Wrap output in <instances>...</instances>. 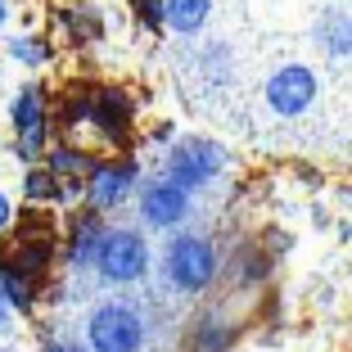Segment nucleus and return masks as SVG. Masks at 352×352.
<instances>
[{"label": "nucleus", "instance_id": "nucleus-11", "mask_svg": "<svg viewBox=\"0 0 352 352\" xmlns=\"http://www.w3.org/2000/svg\"><path fill=\"white\" fill-rule=\"evenodd\" d=\"M131 100H126L118 86H104V91H95V100H91V122L100 126V135L104 140H122L126 135V126H131Z\"/></svg>", "mask_w": 352, "mask_h": 352}, {"label": "nucleus", "instance_id": "nucleus-10", "mask_svg": "<svg viewBox=\"0 0 352 352\" xmlns=\"http://www.w3.org/2000/svg\"><path fill=\"white\" fill-rule=\"evenodd\" d=\"M68 230H73V239H68V262H73L77 271L95 267V258H100V244H104V217L100 208H86V212H73V221H68Z\"/></svg>", "mask_w": 352, "mask_h": 352}, {"label": "nucleus", "instance_id": "nucleus-21", "mask_svg": "<svg viewBox=\"0 0 352 352\" xmlns=\"http://www.w3.org/2000/svg\"><path fill=\"white\" fill-rule=\"evenodd\" d=\"M45 352H86V348L73 339H54V343H45Z\"/></svg>", "mask_w": 352, "mask_h": 352}, {"label": "nucleus", "instance_id": "nucleus-16", "mask_svg": "<svg viewBox=\"0 0 352 352\" xmlns=\"http://www.w3.org/2000/svg\"><path fill=\"white\" fill-rule=\"evenodd\" d=\"M10 59L28 63V68H41L50 59V41L45 36H10Z\"/></svg>", "mask_w": 352, "mask_h": 352}, {"label": "nucleus", "instance_id": "nucleus-2", "mask_svg": "<svg viewBox=\"0 0 352 352\" xmlns=\"http://www.w3.org/2000/svg\"><path fill=\"white\" fill-rule=\"evenodd\" d=\"M50 262H54L50 221H45L41 212H23V217L14 221V235L0 244V271L41 285V276L50 271Z\"/></svg>", "mask_w": 352, "mask_h": 352}, {"label": "nucleus", "instance_id": "nucleus-9", "mask_svg": "<svg viewBox=\"0 0 352 352\" xmlns=\"http://www.w3.org/2000/svg\"><path fill=\"white\" fill-rule=\"evenodd\" d=\"M135 163L131 158H122V163H95L91 181H86V199H91V208H100V212H113V208H122L126 199H131L135 190Z\"/></svg>", "mask_w": 352, "mask_h": 352}, {"label": "nucleus", "instance_id": "nucleus-15", "mask_svg": "<svg viewBox=\"0 0 352 352\" xmlns=\"http://www.w3.org/2000/svg\"><path fill=\"white\" fill-rule=\"evenodd\" d=\"M23 195H28V204H59L68 190H63V181L50 167H32V172L23 176Z\"/></svg>", "mask_w": 352, "mask_h": 352}, {"label": "nucleus", "instance_id": "nucleus-7", "mask_svg": "<svg viewBox=\"0 0 352 352\" xmlns=\"http://www.w3.org/2000/svg\"><path fill=\"white\" fill-rule=\"evenodd\" d=\"M316 91H321V82H316V73L307 63H285V68H276L267 77V104H271V113H280V118L307 113L316 104Z\"/></svg>", "mask_w": 352, "mask_h": 352}, {"label": "nucleus", "instance_id": "nucleus-1", "mask_svg": "<svg viewBox=\"0 0 352 352\" xmlns=\"http://www.w3.org/2000/svg\"><path fill=\"white\" fill-rule=\"evenodd\" d=\"M217 244L208 235H199V230H176L172 239H167L163 249V276L172 289L181 294H204L212 280H217Z\"/></svg>", "mask_w": 352, "mask_h": 352}, {"label": "nucleus", "instance_id": "nucleus-6", "mask_svg": "<svg viewBox=\"0 0 352 352\" xmlns=\"http://www.w3.org/2000/svg\"><path fill=\"white\" fill-rule=\"evenodd\" d=\"M10 122L19 131V158H36L50 145V113H45V91L41 82H28L10 104Z\"/></svg>", "mask_w": 352, "mask_h": 352}, {"label": "nucleus", "instance_id": "nucleus-3", "mask_svg": "<svg viewBox=\"0 0 352 352\" xmlns=\"http://www.w3.org/2000/svg\"><path fill=\"white\" fill-rule=\"evenodd\" d=\"M145 316L131 307V302H100L86 321V343L91 352H140L145 348Z\"/></svg>", "mask_w": 352, "mask_h": 352}, {"label": "nucleus", "instance_id": "nucleus-22", "mask_svg": "<svg viewBox=\"0 0 352 352\" xmlns=\"http://www.w3.org/2000/svg\"><path fill=\"white\" fill-rule=\"evenodd\" d=\"M10 330V298H5V294H0V334Z\"/></svg>", "mask_w": 352, "mask_h": 352}, {"label": "nucleus", "instance_id": "nucleus-18", "mask_svg": "<svg viewBox=\"0 0 352 352\" xmlns=\"http://www.w3.org/2000/svg\"><path fill=\"white\" fill-rule=\"evenodd\" d=\"M226 339H230L226 325L199 321V330H195V352H226Z\"/></svg>", "mask_w": 352, "mask_h": 352}, {"label": "nucleus", "instance_id": "nucleus-8", "mask_svg": "<svg viewBox=\"0 0 352 352\" xmlns=\"http://www.w3.org/2000/svg\"><path fill=\"white\" fill-rule=\"evenodd\" d=\"M186 217H190V190L176 186L172 176L149 181V186L140 190V221H145V226L172 230V226H181Z\"/></svg>", "mask_w": 352, "mask_h": 352}, {"label": "nucleus", "instance_id": "nucleus-14", "mask_svg": "<svg viewBox=\"0 0 352 352\" xmlns=\"http://www.w3.org/2000/svg\"><path fill=\"white\" fill-rule=\"evenodd\" d=\"M212 14V0H167V28L181 36H195Z\"/></svg>", "mask_w": 352, "mask_h": 352}, {"label": "nucleus", "instance_id": "nucleus-5", "mask_svg": "<svg viewBox=\"0 0 352 352\" xmlns=\"http://www.w3.org/2000/svg\"><path fill=\"white\" fill-rule=\"evenodd\" d=\"M221 167H226V149L212 145V140H204V135H190V140L172 145V154H167V176H172L176 186H186V190L212 186Z\"/></svg>", "mask_w": 352, "mask_h": 352}, {"label": "nucleus", "instance_id": "nucleus-12", "mask_svg": "<svg viewBox=\"0 0 352 352\" xmlns=\"http://www.w3.org/2000/svg\"><path fill=\"white\" fill-rule=\"evenodd\" d=\"M316 45L330 59H352V14L348 10H325L316 19Z\"/></svg>", "mask_w": 352, "mask_h": 352}, {"label": "nucleus", "instance_id": "nucleus-4", "mask_svg": "<svg viewBox=\"0 0 352 352\" xmlns=\"http://www.w3.org/2000/svg\"><path fill=\"white\" fill-rule=\"evenodd\" d=\"M95 271L109 285H135V280L149 271V244L135 226H109L100 244V258H95Z\"/></svg>", "mask_w": 352, "mask_h": 352}, {"label": "nucleus", "instance_id": "nucleus-19", "mask_svg": "<svg viewBox=\"0 0 352 352\" xmlns=\"http://www.w3.org/2000/svg\"><path fill=\"white\" fill-rule=\"evenodd\" d=\"M135 19H140V28L145 32H158L167 23V0H131Z\"/></svg>", "mask_w": 352, "mask_h": 352}, {"label": "nucleus", "instance_id": "nucleus-23", "mask_svg": "<svg viewBox=\"0 0 352 352\" xmlns=\"http://www.w3.org/2000/svg\"><path fill=\"white\" fill-rule=\"evenodd\" d=\"M5 19H10V0H0V28H5Z\"/></svg>", "mask_w": 352, "mask_h": 352}, {"label": "nucleus", "instance_id": "nucleus-20", "mask_svg": "<svg viewBox=\"0 0 352 352\" xmlns=\"http://www.w3.org/2000/svg\"><path fill=\"white\" fill-rule=\"evenodd\" d=\"M14 226V208H10V195H0V230Z\"/></svg>", "mask_w": 352, "mask_h": 352}, {"label": "nucleus", "instance_id": "nucleus-13", "mask_svg": "<svg viewBox=\"0 0 352 352\" xmlns=\"http://www.w3.org/2000/svg\"><path fill=\"white\" fill-rule=\"evenodd\" d=\"M45 167L63 181V190H82L95 172L91 154H82V149H73V145H54L50 154H45Z\"/></svg>", "mask_w": 352, "mask_h": 352}, {"label": "nucleus", "instance_id": "nucleus-17", "mask_svg": "<svg viewBox=\"0 0 352 352\" xmlns=\"http://www.w3.org/2000/svg\"><path fill=\"white\" fill-rule=\"evenodd\" d=\"M204 77H208V82H217V86L230 82V50L221 41H212L204 50Z\"/></svg>", "mask_w": 352, "mask_h": 352}]
</instances>
